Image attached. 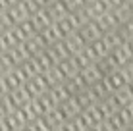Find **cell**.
<instances>
[{"instance_id":"cell-3","label":"cell","mask_w":133,"mask_h":131,"mask_svg":"<svg viewBox=\"0 0 133 131\" xmlns=\"http://www.w3.org/2000/svg\"><path fill=\"white\" fill-rule=\"evenodd\" d=\"M46 10L50 13V17H52V21H58V19H62V17H66L68 13H70L64 0H52V2L46 6Z\"/></svg>"},{"instance_id":"cell-1","label":"cell","mask_w":133,"mask_h":131,"mask_svg":"<svg viewBox=\"0 0 133 131\" xmlns=\"http://www.w3.org/2000/svg\"><path fill=\"white\" fill-rule=\"evenodd\" d=\"M29 19H31V23H33L37 33L43 31V29H46V27L52 23V17H50V13H48L46 8H39V10H35L33 16H31Z\"/></svg>"},{"instance_id":"cell-7","label":"cell","mask_w":133,"mask_h":131,"mask_svg":"<svg viewBox=\"0 0 133 131\" xmlns=\"http://www.w3.org/2000/svg\"><path fill=\"white\" fill-rule=\"evenodd\" d=\"M83 2H85V4H91V2H93V0H83Z\"/></svg>"},{"instance_id":"cell-5","label":"cell","mask_w":133,"mask_h":131,"mask_svg":"<svg viewBox=\"0 0 133 131\" xmlns=\"http://www.w3.org/2000/svg\"><path fill=\"white\" fill-rule=\"evenodd\" d=\"M64 2H66V6H68V12H77V10H81V8L85 6L83 0H64Z\"/></svg>"},{"instance_id":"cell-6","label":"cell","mask_w":133,"mask_h":131,"mask_svg":"<svg viewBox=\"0 0 133 131\" xmlns=\"http://www.w3.org/2000/svg\"><path fill=\"white\" fill-rule=\"evenodd\" d=\"M2 31H6V29H4V27H2V23H0V35H2Z\"/></svg>"},{"instance_id":"cell-2","label":"cell","mask_w":133,"mask_h":131,"mask_svg":"<svg viewBox=\"0 0 133 131\" xmlns=\"http://www.w3.org/2000/svg\"><path fill=\"white\" fill-rule=\"evenodd\" d=\"M77 33L81 35V39L85 40L87 44L89 43H93V40H97V39H100L102 37V31L98 29V25H97V21L95 19H91V21H87V23L81 27L79 31H77Z\"/></svg>"},{"instance_id":"cell-4","label":"cell","mask_w":133,"mask_h":131,"mask_svg":"<svg viewBox=\"0 0 133 131\" xmlns=\"http://www.w3.org/2000/svg\"><path fill=\"white\" fill-rule=\"evenodd\" d=\"M14 29L17 31V35H19L21 43H23V40H27V39H31V37H35V35H37V31H35L33 23H31V19H25V21H21V23L14 25Z\"/></svg>"}]
</instances>
